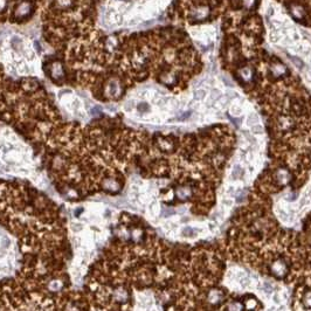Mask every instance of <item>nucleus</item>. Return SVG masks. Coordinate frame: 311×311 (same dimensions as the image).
Masks as SVG:
<instances>
[{
    "label": "nucleus",
    "mask_w": 311,
    "mask_h": 311,
    "mask_svg": "<svg viewBox=\"0 0 311 311\" xmlns=\"http://www.w3.org/2000/svg\"><path fill=\"white\" fill-rule=\"evenodd\" d=\"M253 128V134H255V135H261V134H263V128H262V125H260V124H256V125H254L252 126Z\"/></svg>",
    "instance_id": "7"
},
{
    "label": "nucleus",
    "mask_w": 311,
    "mask_h": 311,
    "mask_svg": "<svg viewBox=\"0 0 311 311\" xmlns=\"http://www.w3.org/2000/svg\"><path fill=\"white\" fill-rule=\"evenodd\" d=\"M290 59H291V61H293V63L296 65L297 68H302V67H303V62H302V60H299L298 58H295V56H293V58H290Z\"/></svg>",
    "instance_id": "8"
},
{
    "label": "nucleus",
    "mask_w": 311,
    "mask_h": 311,
    "mask_svg": "<svg viewBox=\"0 0 311 311\" xmlns=\"http://www.w3.org/2000/svg\"><path fill=\"white\" fill-rule=\"evenodd\" d=\"M230 114L233 116H240L241 114H242V109L239 106H233L230 108Z\"/></svg>",
    "instance_id": "6"
},
{
    "label": "nucleus",
    "mask_w": 311,
    "mask_h": 311,
    "mask_svg": "<svg viewBox=\"0 0 311 311\" xmlns=\"http://www.w3.org/2000/svg\"><path fill=\"white\" fill-rule=\"evenodd\" d=\"M138 110H139V111H142V112L147 111V110H149V106H147L146 103H142V104H139V106H138Z\"/></svg>",
    "instance_id": "9"
},
{
    "label": "nucleus",
    "mask_w": 311,
    "mask_h": 311,
    "mask_svg": "<svg viewBox=\"0 0 311 311\" xmlns=\"http://www.w3.org/2000/svg\"><path fill=\"white\" fill-rule=\"evenodd\" d=\"M182 236H186V237H189V236H194L197 234V229H194L193 227H185L182 229L181 232Z\"/></svg>",
    "instance_id": "3"
},
{
    "label": "nucleus",
    "mask_w": 311,
    "mask_h": 311,
    "mask_svg": "<svg viewBox=\"0 0 311 311\" xmlns=\"http://www.w3.org/2000/svg\"><path fill=\"white\" fill-rule=\"evenodd\" d=\"M243 176V170L241 169L240 166H235L234 170H233V173H232V177L234 178V179H239L241 177Z\"/></svg>",
    "instance_id": "5"
},
{
    "label": "nucleus",
    "mask_w": 311,
    "mask_h": 311,
    "mask_svg": "<svg viewBox=\"0 0 311 311\" xmlns=\"http://www.w3.org/2000/svg\"><path fill=\"white\" fill-rule=\"evenodd\" d=\"M280 40V36L277 33H271V35H270V41L271 42H277Z\"/></svg>",
    "instance_id": "10"
},
{
    "label": "nucleus",
    "mask_w": 311,
    "mask_h": 311,
    "mask_svg": "<svg viewBox=\"0 0 311 311\" xmlns=\"http://www.w3.org/2000/svg\"><path fill=\"white\" fill-rule=\"evenodd\" d=\"M258 123V117H257V115L256 114H250L249 116H248V118H247V125L248 126H254V125H256V124Z\"/></svg>",
    "instance_id": "1"
},
{
    "label": "nucleus",
    "mask_w": 311,
    "mask_h": 311,
    "mask_svg": "<svg viewBox=\"0 0 311 311\" xmlns=\"http://www.w3.org/2000/svg\"><path fill=\"white\" fill-rule=\"evenodd\" d=\"M206 97V91L204 89H199L194 91V100L195 101H202Z\"/></svg>",
    "instance_id": "4"
},
{
    "label": "nucleus",
    "mask_w": 311,
    "mask_h": 311,
    "mask_svg": "<svg viewBox=\"0 0 311 311\" xmlns=\"http://www.w3.org/2000/svg\"><path fill=\"white\" fill-rule=\"evenodd\" d=\"M221 97H222V94L217 89H214V90H212V93H209V101L211 102H215V101L220 100Z\"/></svg>",
    "instance_id": "2"
}]
</instances>
